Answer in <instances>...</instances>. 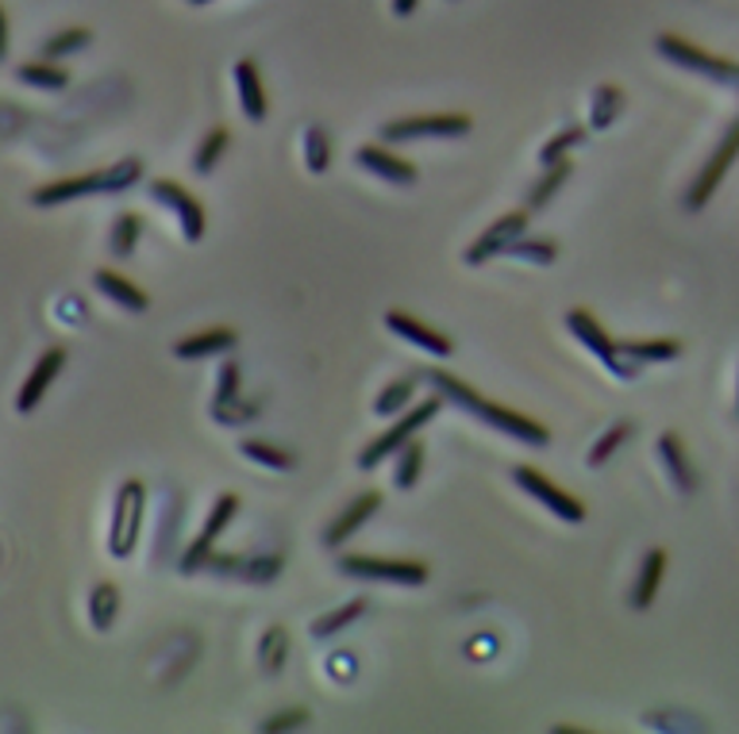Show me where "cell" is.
I'll return each instance as SVG.
<instances>
[{
  "label": "cell",
  "mask_w": 739,
  "mask_h": 734,
  "mask_svg": "<svg viewBox=\"0 0 739 734\" xmlns=\"http://www.w3.org/2000/svg\"><path fill=\"white\" fill-rule=\"evenodd\" d=\"M424 381H428L431 392H439V397H444L447 404L463 408V412H470L474 420L489 423L493 431L508 434V439L528 442V447H547V442H551V431H547V427H543L539 420H532V415H524V412H513V408L493 404V400H486L478 389L466 385V381L455 378V373H447V370H424Z\"/></svg>",
  "instance_id": "cell-1"
},
{
  "label": "cell",
  "mask_w": 739,
  "mask_h": 734,
  "mask_svg": "<svg viewBox=\"0 0 739 734\" xmlns=\"http://www.w3.org/2000/svg\"><path fill=\"white\" fill-rule=\"evenodd\" d=\"M143 177V162L139 158H120L105 169H93V174H78V177H62V182H47L31 193V204L36 208H58V204L81 200V196H116L135 189Z\"/></svg>",
  "instance_id": "cell-2"
},
{
  "label": "cell",
  "mask_w": 739,
  "mask_h": 734,
  "mask_svg": "<svg viewBox=\"0 0 739 734\" xmlns=\"http://www.w3.org/2000/svg\"><path fill=\"white\" fill-rule=\"evenodd\" d=\"M444 404H447V400L439 397V392H431V400H420V404L405 408V412L397 415V420L389 423L386 431H381L367 450H359V462H354V466H359V469H373V466H381V462H393L397 450H401L405 442H412L416 431H424V427L436 420L439 408H444Z\"/></svg>",
  "instance_id": "cell-3"
},
{
  "label": "cell",
  "mask_w": 739,
  "mask_h": 734,
  "mask_svg": "<svg viewBox=\"0 0 739 734\" xmlns=\"http://www.w3.org/2000/svg\"><path fill=\"white\" fill-rule=\"evenodd\" d=\"M143 516H147V485L132 477L116 489L113 519H108V554L116 561H127L135 554L143 535Z\"/></svg>",
  "instance_id": "cell-4"
},
{
  "label": "cell",
  "mask_w": 739,
  "mask_h": 734,
  "mask_svg": "<svg viewBox=\"0 0 739 734\" xmlns=\"http://www.w3.org/2000/svg\"><path fill=\"white\" fill-rule=\"evenodd\" d=\"M339 574L354 580H370V585H405L420 588L428 585L431 569L424 561L409 558H373V554H343L339 558Z\"/></svg>",
  "instance_id": "cell-5"
},
{
  "label": "cell",
  "mask_w": 739,
  "mask_h": 734,
  "mask_svg": "<svg viewBox=\"0 0 739 734\" xmlns=\"http://www.w3.org/2000/svg\"><path fill=\"white\" fill-rule=\"evenodd\" d=\"M566 331H571L577 343L590 350V354L597 358V362L605 365L613 378H620V381L640 378V365H632L624 354H620V343H616L613 335H609L605 327H601L597 315H593L590 309H571V312H566Z\"/></svg>",
  "instance_id": "cell-6"
},
{
  "label": "cell",
  "mask_w": 739,
  "mask_h": 734,
  "mask_svg": "<svg viewBox=\"0 0 739 734\" xmlns=\"http://www.w3.org/2000/svg\"><path fill=\"white\" fill-rule=\"evenodd\" d=\"M474 119L466 112H420L381 124V143H420V139H463Z\"/></svg>",
  "instance_id": "cell-7"
},
{
  "label": "cell",
  "mask_w": 739,
  "mask_h": 734,
  "mask_svg": "<svg viewBox=\"0 0 739 734\" xmlns=\"http://www.w3.org/2000/svg\"><path fill=\"white\" fill-rule=\"evenodd\" d=\"M655 50L667 58V62L682 66V70L701 74V78H709L717 85H732V89H739V62H728V58H720V55H709V50L693 47L690 39L670 36L667 31V36H659Z\"/></svg>",
  "instance_id": "cell-8"
},
{
  "label": "cell",
  "mask_w": 739,
  "mask_h": 734,
  "mask_svg": "<svg viewBox=\"0 0 739 734\" xmlns=\"http://www.w3.org/2000/svg\"><path fill=\"white\" fill-rule=\"evenodd\" d=\"M739 158V119H732L728 124V131L720 135V143H717V150L709 155V162L701 166V174L693 177V185L685 189V212H701L704 204L717 196V189L725 185V177H728V169H732V162Z\"/></svg>",
  "instance_id": "cell-9"
},
{
  "label": "cell",
  "mask_w": 739,
  "mask_h": 734,
  "mask_svg": "<svg viewBox=\"0 0 739 734\" xmlns=\"http://www.w3.org/2000/svg\"><path fill=\"white\" fill-rule=\"evenodd\" d=\"M240 508H243V500L235 497V492H224V497H216V503H212V511H208V519H205V527H201V535L189 546H185L182 561H177V569H182V574H201V569L208 566V558L216 554L220 535L232 527V519L240 516Z\"/></svg>",
  "instance_id": "cell-10"
},
{
  "label": "cell",
  "mask_w": 739,
  "mask_h": 734,
  "mask_svg": "<svg viewBox=\"0 0 739 734\" xmlns=\"http://www.w3.org/2000/svg\"><path fill=\"white\" fill-rule=\"evenodd\" d=\"M147 196L158 204V208H169L177 216V227H182L185 243H201L205 238V227H208V216H205V204L197 200L185 185L169 182V177H155V182L147 185Z\"/></svg>",
  "instance_id": "cell-11"
},
{
  "label": "cell",
  "mask_w": 739,
  "mask_h": 734,
  "mask_svg": "<svg viewBox=\"0 0 739 734\" xmlns=\"http://www.w3.org/2000/svg\"><path fill=\"white\" fill-rule=\"evenodd\" d=\"M528 224H532V208H513V212H505V216H497L486 232L466 246L463 262L466 266H486L489 258H500V254H505L516 238L528 235Z\"/></svg>",
  "instance_id": "cell-12"
},
{
  "label": "cell",
  "mask_w": 739,
  "mask_h": 734,
  "mask_svg": "<svg viewBox=\"0 0 739 734\" xmlns=\"http://www.w3.org/2000/svg\"><path fill=\"white\" fill-rule=\"evenodd\" d=\"M513 481L521 485V489L528 492L535 503H543L551 516L563 519V523H582V519H585V503L577 500L574 492H566L563 485L551 481V477H543L535 466H516L513 469Z\"/></svg>",
  "instance_id": "cell-13"
},
{
  "label": "cell",
  "mask_w": 739,
  "mask_h": 734,
  "mask_svg": "<svg viewBox=\"0 0 739 734\" xmlns=\"http://www.w3.org/2000/svg\"><path fill=\"white\" fill-rule=\"evenodd\" d=\"M205 569L220 577L246 580V585H270V580L282 577L285 558L282 554H212Z\"/></svg>",
  "instance_id": "cell-14"
},
{
  "label": "cell",
  "mask_w": 739,
  "mask_h": 734,
  "mask_svg": "<svg viewBox=\"0 0 739 734\" xmlns=\"http://www.w3.org/2000/svg\"><path fill=\"white\" fill-rule=\"evenodd\" d=\"M66 362H70V350H66V346H47V350H42L39 362L31 365L28 381H23L20 392H16V412H20V415L36 412V408L42 404V397L50 392V385L62 378Z\"/></svg>",
  "instance_id": "cell-15"
},
{
  "label": "cell",
  "mask_w": 739,
  "mask_h": 734,
  "mask_svg": "<svg viewBox=\"0 0 739 734\" xmlns=\"http://www.w3.org/2000/svg\"><path fill=\"white\" fill-rule=\"evenodd\" d=\"M354 162H359V169H367L370 177H381L386 185L409 189V185L420 182V169H416L409 158L397 155V150L381 147V143H362V147L354 150Z\"/></svg>",
  "instance_id": "cell-16"
},
{
  "label": "cell",
  "mask_w": 739,
  "mask_h": 734,
  "mask_svg": "<svg viewBox=\"0 0 739 734\" xmlns=\"http://www.w3.org/2000/svg\"><path fill=\"white\" fill-rule=\"evenodd\" d=\"M386 327L393 331L397 339H405V343H412L416 350H424V354H431V358H451L455 354V343L444 335V331L428 327L424 320H416V315L401 312V309L386 312Z\"/></svg>",
  "instance_id": "cell-17"
},
{
  "label": "cell",
  "mask_w": 739,
  "mask_h": 734,
  "mask_svg": "<svg viewBox=\"0 0 739 734\" xmlns=\"http://www.w3.org/2000/svg\"><path fill=\"white\" fill-rule=\"evenodd\" d=\"M655 454H659L662 469H667V477H670V485H674V492H682V497H693V492L701 489V473L693 469L690 450H685V442L678 439V431H662V434H659Z\"/></svg>",
  "instance_id": "cell-18"
},
{
  "label": "cell",
  "mask_w": 739,
  "mask_h": 734,
  "mask_svg": "<svg viewBox=\"0 0 739 734\" xmlns=\"http://www.w3.org/2000/svg\"><path fill=\"white\" fill-rule=\"evenodd\" d=\"M378 508H381V492H373V489L359 492V497L347 503V508L324 527V546H328V550H339V546L351 539L354 531H362V523H370V519L378 516Z\"/></svg>",
  "instance_id": "cell-19"
},
{
  "label": "cell",
  "mask_w": 739,
  "mask_h": 734,
  "mask_svg": "<svg viewBox=\"0 0 739 734\" xmlns=\"http://www.w3.org/2000/svg\"><path fill=\"white\" fill-rule=\"evenodd\" d=\"M232 78H235V92H240V108H243L246 124H266L270 100H266V89H262V74H259V66H254V58H240Z\"/></svg>",
  "instance_id": "cell-20"
},
{
  "label": "cell",
  "mask_w": 739,
  "mask_h": 734,
  "mask_svg": "<svg viewBox=\"0 0 739 734\" xmlns=\"http://www.w3.org/2000/svg\"><path fill=\"white\" fill-rule=\"evenodd\" d=\"M235 346H240V331H235V327H205V331H193V335L177 339L174 358H185V362H201V358L232 354Z\"/></svg>",
  "instance_id": "cell-21"
},
{
  "label": "cell",
  "mask_w": 739,
  "mask_h": 734,
  "mask_svg": "<svg viewBox=\"0 0 739 734\" xmlns=\"http://www.w3.org/2000/svg\"><path fill=\"white\" fill-rule=\"evenodd\" d=\"M93 285H97V293L100 296H108L113 304H120L124 312H132V315H143L150 309V296L143 293L139 285H132V281L124 277V273H116V270H93Z\"/></svg>",
  "instance_id": "cell-22"
},
{
  "label": "cell",
  "mask_w": 739,
  "mask_h": 734,
  "mask_svg": "<svg viewBox=\"0 0 739 734\" xmlns=\"http://www.w3.org/2000/svg\"><path fill=\"white\" fill-rule=\"evenodd\" d=\"M662 574H667V550H662V546H655V550L643 554L640 574H635L632 593H628V604H632V611H648L651 604H655L659 585H662Z\"/></svg>",
  "instance_id": "cell-23"
},
{
  "label": "cell",
  "mask_w": 739,
  "mask_h": 734,
  "mask_svg": "<svg viewBox=\"0 0 739 734\" xmlns=\"http://www.w3.org/2000/svg\"><path fill=\"white\" fill-rule=\"evenodd\" d=\"M420 381H424V370L405 373V378H393L386 389L378 392V400H373V412H378L381 420H397L405 408H412V397H416V385H420Z\"/></svg>",
  "instance_id": "cell-24"
},
{
  "label": "cell",
  "mask_w": 739,
  "mask_h": 734,
  "mask_svg": "<svg viewBox=\"0 0 739 734\" xmlns=\"http://www.w3.org/2000/svg\"><path fill=\"white\" fill-rule=\"evenodd\" d=\"M620 354L643 370V362H670L682 354V339H624Z\"/></svg>",
  "instance_id": "cell-25"
},
{
  "label": "cell",
  "mask_w": 739,
  "mask_h": 734,
  "mask_svg": "<svg viewBox=\"0 0 739 734\" xmlns=\"http://www.w3.org/2000/svg\"><path fill=\"white\" fill-rule=\"evenodd\" d=\"M370 611V600L367 596H354V600H347L343 608L328 611V616H320L312 623V638H320V643H328V638H336L339 630H347L351 623H359L362 616Z\"/></svg>",
  "instance_id": "cell-26"
},
{
  "label": "cell",
  "mask_w": 739,
  "mask_h": 734,
  "mask_svg": "<svg viewBox=\"0 0 739 734\" xmlns=\"http://www.w3.org/2000/svg\"><path fill=\"white\" fill-rule=\"evenodd\" d=\"M116 616H120V588L113 580H97L89 593V623L93 630H113Z\"/></svg>",
  "instance_id": "cell-27"
},
{
  "label": "cell",
  "mask_w": 739,
  "mask_h": 734,
  "mask_svg": "<svg viewBox=\"0 0 739 734\" xmlns=\"http://www.w3.org/2000/svg\"><path fill=\"white\" fill-rule=\"evenodd\" d=\"M393 485L401 492H412L416 489V481H420V473H424V462H428V447H424L420 439H412V442H405L401 450L393 454Z\"/></svg>",
  "instance_id": "cell-28"
},
{
  "label": "cell",
  "mask_w": 739,
  "mask_h": 734,
  "mask_svg": "<svg viewBox=\"0 0 739 734\" xmlns=\"http://www.w3.org/2000/svg\"><path fill=\"white\" fill-rule=\"evenodd\" d=\"M240 454L246 462L262 466V469H278V473H289V469H296V454L293 450H282L278 442H266V439H243L240 442Z\"/></svg>",
  "instance_id": "cell-29"
},
{
  "label": "cell",
  "mask_w": 739,
  "mask_h": 734,
  "mask_svg": "<svg viewBox=\"0 0 739 734\" xmlns=\"http://www.w3.org/2000/svg\"><path fill=\"white\" fill-rule=\"evenodd\" d=\"M16 78L39 92H62L66 85H70V74H66L62 66L47 62V58H39V62H20L16 66Z\"/></svg>",
  "instance_id": "cell-30"
},
{
  "label": "cell",
  "mask_w": 739,
  "mask_h": 734,
  "mask_svg": "<svg viewBox=\"0 0 739 734\" xmlns=\"http://www.w3.org/2000/svg\"><path fill=\"white\" fill-rule=\"evenodd\" d=\"M139 235H143L139 212H120V216L113 219V227H108V254L120 262L132 258L135 246H139Z\"/></svg>",
  "instance_id": "cell-31"
},
{
  "label": "cell",
  "mask_w": 739,
  "mask_h": 734,
  "mask_svg": "<svg viewBox=\"0 0 739 734\" xmlns=\"http://www.w3.org/2000/svg\"><path fill=\"white\" fill-rule=\"evenodd\" d=\"M285 657H289V630L285 627H266L259 638V669L266 677H278L285 669Z\"/></svg>",
  "instance_id": "cell-32"
},
{
  "label": "cell",
  "mask_w": 739,
  "mask_h": 734,
  "mask_svg": "<svg viewBox=\"0 0 739 734\" xmlns=\"http://www.w3.org/2000/svg\"><path fill=\"white\" fill-rule=\"evenodd\" d=\"M624 112V89L620 85H601L590 100V127L593 131H605L616 124V116Z\"/></svg>",
  "instance_id": "cell-33"
},
{
  "label": "cell",
  "mask_w": 739,
  "mask_h": 734,
  "mask_svg": "<svg viewBox=\"0 0 739 734\" xmlns=\"http://www.w3.org/2000/svg\"><path fill=\"white\" fill-rule=\"evenodd\" d=\"M227 143H232V131H227V127H212V131H205V139H201L197 150H193V169H197L201 177L216 174L220 158L227 155Z\"/></svg>",
  "instance_id": "cell-34"
},
{
  "label": "cell",
  "mask_w": 739,
  "mask_h": 734,
  "mask_svg": "<svg viewBox=\"0 0 739 734\" xmlns=\"http://www.w3.org/2000/svg\"><path fill=\"white\" fill-rule=\"evenodd\" d=\"M571 174H574L571 158H566V162H555V166H543V177H539V182H535V189L528 193V208H532V212L547 208L551 196H555L566 182H571Z\"/></svg>",
  "instance_id": "cell-35"
},
{
  "label": "cell",
  "mask_w": 739,
  "mask_h": 734,
  "mask_svg": "<svg viewBox=\"0 0 739 734\" xmlns=\"http://www.w3.org/2000/svg\"><path fill=\"white\" fill-rule=\"evenodd\" d=\"M505 258L532 262V266H551V262L558 258V243H555V238H532V235H521V238H516V243L505 251Z\"/></svg>",
  "instance_id": "cell-36"
},
{
  "label": "cell",
  "mask_w": 739,
  "mask_h": 734,
  "mask_svg": "<svg viewBox=\"0 0 739 734\" xmlns=\"http://www.w3.org/2000/svg\"><path fill=\"white\" fill-rule=\"evenodd\" d=\"M93 42V31L89 28H66V31H55L47 42H42V58L47 62H62V58L78 55Z\"/></svg>",
  "instance_id": "cell-37"
},
{
  "label": "cell",
  "mask_w": 739,
  "mask_h": 734,
  "mask_svg": "<svg viewBox=\"0 0 739 734\" xmlns=\"http://www.w3.org/2000/svg\"><path fill=\"white\" fill-rule=\"evenodd\" d=\"M328 166H331L328 127L309 124V131H304V169H309V174H328Z\"/></svg>",
  "instance_id": "cell-38"
},
{
  "label": "cell",
  "mask_w": 739,
  "mask_h": 734,
  "mask_svg": "<svg viewBox=\"0 0 739 734\" xmlns=\"http://www.w3.org/2000/svg\"><path fill=\"white\" fill-rule=\"evenodd\" d=\"M628 439H632V423H628V420L613 423V427H609V431L601 434V439H597V442H593V447H590V458H585V462H590L593 469H601V466L609 462V458L616 454L620 447H624Z\"/></svg>",
  "instance_id": "cell-39"
},
{
  "label": "cell",
  "mask_w": 739,
  "mask_h": 734,
  "mask_svg": "<svg viewBox=\"0 0 739 734\" xmlns=\"http://www.w3.org/2000/svg\"><path fill=\"white\" fill-rule=\"evenodd\" d=\"M585 135H590V127H566V131H558L555 139L543 143L539 150V162L543 166H555V162H566V155H571L574 147H582Z\"/></svg>",
  "instance_id": "cell-40"
},
{
  "label": "cell",
  "mask_w": 739,
  "mask_h": 734,
  "mask_svg": "<svg viewBox=\"0 0 739 734\" xmlns=\"http://www.w3.org/2000/svg\"><path fill=\"white\" fill-rule=\"evenodd\" d=\"M240 385H243V365L235 362V358H227L216 373V404H232V400H240L243 397Z\"/></svg>",
  "instance_id": "cell-41"
},
{
  "label": "cell",
  "mask_w": 739,
  "mask_h": 734,
  "mask_svg": "<svg viewBox=\"0 0 739 734\" xmlns=\"http://www.w3.org/2000/svg\"><path fill=\"white\" fill-rule=\"evenodd\" d=\"M212 415L227 427H243L259 415V404H246V400L240 397V400H232V404H212Z\"/></svg>",
  "instance_id": "cell-42"
},
{
  "label": "cell",
  "mask_w": 739,
  "mask_h": 734,
  "mask_svg": "<svg viewBox=\"0 0 739 734\" xmlns=\"http://www.w3.org/2000/svg\"><path fill=\"white\" fill-rule=\"evenodd\" d=\"M296 727H309V707H285V712L262 720V731L266 734H282V731H296Z\"/></svg>",
  "instance_id": "cell-43"
},
{
  "label": "cell",
  "mask_w": 739,
  "mask_h": 734,
  "mask_svg": "<svg viewBox=\"0 0 739 734\" xmlns=\"http://www.w3.org/2000/svg\"><path fill=\"white\" fill-rule=\"evenodd\" d=\"M8 58V12L0 8V62Z\"/></svg>",
  "instance_id": "cell-44"
},
{
  "label": "cell",
  "mask_w": 739,
  "mask_h": 734,
  "mask_svg": "<svg viewBox=\"0 0 739 734\" xmlns=\"http://www.w3.org/2000/svg\"><path fill=\"white\" fill-rule=\"evenodd\" d=\"M420 0H393V16H412Z\"/></svg>",
  "instance_id": "cell-45"
},
{
  "label": "cell",
  "mask_w": 739,
  "mask_h": 734,
  "mask_svg": "<svg viewBox=\"0 0 739 734\" xmlns=\"http://www.w3.org/2000/svg\"><path fill=\"white\" fill-rule=\"evenodd\" d=\"M189 4H208V0H189Z\"/></svg>",
  "instance_id": "cell-46"
}]
</instances>
